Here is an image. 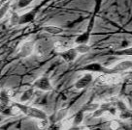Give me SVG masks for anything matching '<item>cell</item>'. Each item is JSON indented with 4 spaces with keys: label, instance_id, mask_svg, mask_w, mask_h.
<instances>
[{
    "label": "cell",
    "instance_id": "1",
    "mask_svg": "<svg viewBox=\"0 0 132 130\" xmlns=\"http://www.w3.org/2000/svg\"><path fill=\"white\" fill-rule=\"evenodd\" d=\"M12 103L19 109V111L21 113H22L23 115L27 116L29 118H35L37 121L49 118H48V115H47L45 111L39 109V108L33 107V106L25 105L24 103H22V102H12Z\"/></svg>",
    "mask_w": 132,
    "mask_h": 130
},
{
    "label": "cell",
    "instance_id": "7",
    "mask_svg": "<svg viewBox=\"0 0 132 130\" xmlns=\"http://www.w3.org/2000/svg\"><path fill=\"white\" fill-rule=\"evenodd\" d=\"M80 70H84V71H88V72H98V73H112L110 69H105V67L99 64V63H91L89 65L85 66L84 68L80 69Z\"/></svg>",
    "mask_w": 132,
    "mask_h": 130
},
{
    "label": "cell",
    "instance_id": "16",
    "mask_svg": "<svg viewBox=\"0 0 132 130\" xmlns=\"http://www.w3.org/2000/svg\"><path fill=\"white\" fill-rule=\"evenodd\" d=\"M10 7H11V1L10 0L4 2L3 4L0 6V19H2L6 16V14L8 13Z\"/></svg>",
    "mask_w": 132,
    "mask_h": 130
},
{
    "label": "cell",
    "instance_id": "15",
    "mask_svg": "<svg viewBox=\"0 0 132 130\" xmlns=\"http://www.w3.org/2000/svg\"><path fill=\"white\" fill-rule=\"evenodd\" d=\"M75 49L77 50L79 54H86L90 51L91 47L87 44H81V45H76Z\"/></svg>",
    "mask_w": 132,
    "mask_h": 130
},
{
    "label": "cell",
    "instance_id": "13",
    "mask_svg": "<svg viewBox=\"0 0 132 130\" xmlns=\"http://www.w3.org/2000/svg\"><path fill=\"white\" fill-rule=\"evenodd\" d=\"M33 95H34V88H33V87L28 88V89H26L24 92L21 94V98H20V102L25 103V102L29 101V100L33 98Z\"/></svg>",
    "mask_w": 132,
    "mask_h": 130
},
{
    "label": "cell",
    "instance_id": "6",
    "mask_svg": "<svg viewBox=\"0 0 132 130\" xmlns=\"http://www.w3.org/2000/svg\"><path fill=\"white\" fill-rule=\"evenodd\" d=\"M93 24H94V17H92L90 19V23L87 26V29L85 31L84 33H82L81 35H79L76 39H75L74 42L76 45H81V44H87L88 41H89V38H90V33L91 30H92V27H93Z\"/></svg>",
    "mask_w": 132,
    "mask_h": 130
},
{
    "label": "cell",
    "instance_id": "14",
    "mask_svg": "<svg viewBox=\"0 0 132 130\" xmlns=\"http://www.w3.org/2000/svg\"><path fill=\"white\" fill-rule=\"evenodd\" d=\"M84 116H85V112L82 111V109L80 110L79 112L76 113V115L74 116V118H73V126H79L82 124V121H84Z\"/></svg>",
    "mask_w": 132,
    "mask_h": 130
},
{
    "label": "cell",
    "instance_id": "19",
    "mask_svg": "<svg viewBox=\"0 0 132 130\" xmlns=\"http://www.w3.org/2000/svg\"><path fill=\"white\" fill-rule=\"evenodd\" d=\"M115 54L120 55V56H132V47H128V48L122 49V50L116 51Z\"/></svg>",
    "mask_w": 132,
    "mask_h": 130
},
{
    "label": "cell",
    "instance_id": "8",
    "mask_svg": "<svg viewBox=\"0 0 132 130\" xmlns=\"http://www.w3.org/2000/svg\"><path fill=\"white\" fill-rule=\"evenodd\" d=\"M59 56L66 63H71V62H74L77 59V57L79 56V53L77 52L75 47H70V48H67L66 50L62 51V52H59Z\"/></svg>",
    "mask_w": 132,
    "mask_h": 130
},
{
    "label": "cell",
    "instance_id": "2",
    "mask_svg": "<svg viewBox=\"0 0 132 130\" xmlns=\"http://www.w3.org/2000/svg\"><path fill=\"white\" fill-rule=\"evenodd\" d=\"M122 81V76L118 74L117 72L105 73L101 74L96 79V85L105 86V85H115Z\"/></svg>",
    "mask_w": 132,
    "mask_h": 130
},
{
    "label": "cell",
    "instance_id": "9",
    "mask_svg": "<svg viewBox=\"0 0 132 130\" xmlns=\"http://www.w3.org/2000/svg\"><path fill=\"white\" fill-rule=\"evenodd\" d=\"M132 68V60H123V61L119 62L118 64L112 66L110 69L113 72H122L126 71Z\"/></svg>",
    "mask_w": 132,
    "mask_h": 130
},
{
    "label": "cell",
    "instance_id": "3",
    "mask_svg": "<svg viewBox=\"0 0 132 130\" xmlns=\"http://www.w3.org/2000/svg\"><path fill=\"white\" fill-rule=\"evenodd\" d=\"M32 87L34 89L39 90V91H43V92H49V91L53 89V85H52L51 79L47 75H43L41 77L37 78L32 84Z\"/></svg>",
    "mask_w": 132,
    "mask_h": 130
},
{
    "label": "cell",
    "instance_id": "18",
    "mask_svg": "<svg viewBox=\"0 0 132 130\" xmlns=\"http://www.w3.org/2000/svg\"><path fill=\"white\" fill-rule=\"evenodd\" d=\"M67 48H70V47L67 46V45H65L64 42H61V41H56V42H54V49H55L58 53L64 51V50H66Z\"/></svg>",
    "mask_w": 132,
    "mask_h": 130
},
{
    "label": "cell",
    "instance_id": "12",
    "mask_svg": "<svg viewBox=\"0 0 132 130\" xmlns=\"http://www.w3.org/2000/svg\"><path fill=\"white\" fill-rule=\"evenodd\" d=\"M42 29H43V31L52 34V35H60L64 32L63 28L59 27V26H55V25H46Z\"/></svg>",
    "mask_w": 132,
    "mask_h": 130
},
{
    "label": "cell",
    "instance_id": "5",
    "mask_svg": "<svg viewBox=\"0 0 132 130\" xmlns=\"http://www.w3.org/2000/svg\"><path fill=\"white\" fill-rule=\"evenodd\" d=\"M35 50V44L32 41H26L22 42L19 49V56L21 58L29 57Z\"/></svg>",
    "mask_w": 132,
    "mask_h": 130
},
{
    "label": "cell",
    "instance_id": "22",
    "mask_svg": "<svg viewBox=\"0 0 132 130\" xmlns=\"http://www.w3.org/2000/svg\"><path fill=\"white\" fill-rule=\"evenodd\" d=\"M49 125H50L49 118L38 121V126H39V128H41V129H46V128L49 127Z\"/></svg>",
    "mask_w": 132,
    "mask_h": 130
},
{
    "label": "cell",
    "instance_id": "4",
    "mask_svg": "<svg viewBox=\"0 0 132 130\" xmlns=\"http://www.w3.org/2000/svg\"><path fill=\"white\" fill-rule=\"evenodd\" d=\"M93 81H94V75L92 74V72L87 71L82 77H80L75 82L74 88L76 90H84L85 88H87V86L90 85Z\"/></svg>",
    "mask_w": 132,
    "mask_h": 130
},
{
    "label": "cell",
    "instance_id": "24",
    "mask_svg": "<svg viewBox=\"0 0 132 130\" xmlns=\"http://www.w3.org/2000/svg\"><path fill=\"white\" fill-rule=\"evenodd\" d=\"M110 128L111 129H119L120 128V122L117 121H112L110 123Z\"/></svg>",
    "mask_w": 132,
    "mask_h": 130
},
{
    "label": "cell",
    "instance_id": "21",
    "mask_svg": "<svg viewBox=\"0 0 132 130\" xmlns=\"http://www.w3.org/2000/svg\"><path fill=\"white\" fill-rule=\"evenodd\" d=\"M34 0H19L16 3V7L19 9H23L25 7H27L32 3Z\"/></svg>",
    "mask_w": 132,
    "mask_h": 130
},
{
    "label": "cell",
    "instance_id": "11",
    "mask_svg": "<svg viewBox=\"0 0 132 130\" xmlns=\"http://www.w3.org/2000/svg\"><path fill=\"white\" fill-rule=\"evenodd\" d=\"M12 92L8 89H3L0 91V103L1 104H9L11 103Z\"/></svg>",
    "mask_w": 132,
    "mask_h": 130
},
{
    "label": "cell",
    "instance_id": "17",
    "mask_svg": "<svg viewBox=\"0 0 132 130\" xmlns=\"http://www.w3.org/2000/svg\"><path fill=\"white\" fill-rule=\"evenodd\" d=\"M99 104L98 103H89V104H86L82 108V110L85 112V113H93L95 110L99 108Z\"/></svg>",
    "mask_w": 132,
    "mask_h": 130
},
{
    "label": "cell",
    "instance_id": "25",
    "mask_svg": "<svg viewBox=\"0 0 132 130\" xmlns=\"http://www.w3.org/2000/svg\"><path fill=\"white\" fill-rule=\"evenodd\" d=\"M126 82L127 83H132V74L128 75L127 77H126Z\"/></svg>",
    "mask_w": 132,
    "mask_h": 130
},
{
    "label": "cell",
    "instance_id": "10",
    "mask_svg": "<svg viewBox=\"0 0 132 130\" xmlns=\"http://www.w3.org/2000/svg\"><path fill=\"white\" fill-rule=\"evenodd\" d=\"M35 17V13L34 12H28L25 13L23 15L19 16V25H23L26 24V23H29L34 19Z\"/></svg>",
    "mask_w": 132,
    "mask_h": 130
},
{
    "label": "cell",
    "instance_id": "26",
    "mask_svg": "<svg viewBox=\"0 0 132 130\" xmlns=\"http://www.w3.org/2000/svg\"><path fill=\"white\" fill-rule=\"evenodd\" d=\"M4 118H5V116H3V115H1L0 114V123L3 122V120H4Z\"/></svg>",
    "mask_w": 132,
    "mask_h": 130
},
{
    "label": "cell",
    "instance_id": "23",
    "mask_svg": "<svg viewBox=\"0 0 132 130\" xmlns=\"http://www.w3.org/2000/svg\"><path fill=\"white\" fill-rule=\"evenodd\" d=\"M19 15L16 13H14L11 16V25H19Z\"/></svg>",
    "mask_w": 132,
    "mask_h": 130
},
{
    "label": "cell",
    "instance_id": "20",
    "mask_svg": "<svg viewBox=\"0 0 132 130\" xmlns=\"http://www.w3.org/2000/svg\"><path fill=\"white\" fill-rule=\"evenodd\" d=\"M66 116H67V110L60 109L56 113V118H55V121L56 122H61V121H63L66 118Z\"/></svg>",
    "mask_w": 132,
    "mask_h": 130
}]
</instances>
